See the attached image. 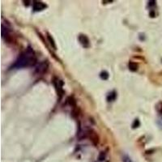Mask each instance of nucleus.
<instances>
[{
  "label": "nucleus",
  "instance_id": "obj_6",
  "mask_svg": "<svg viewBox=\"0 0 162 162\" xmlns=\"http://www.w3.org/2000/svg\"><path fill=\"white\" fill-rule=\"evenodd\" d=\"M79 41L83 47H85V48L89 47L90 41H89V39H88V37L86 35L80 34V35L79 36Z\"/></svg>",
  "mask_w": 162,
  "mask_h": 162
},
{
  "label": "nucleus",
  "instance_id": "obj_1",
  "mask_svg": "<svg viewBox=\"0 0 162 162\" xmlns=\"http://www.w3.org/2000/svg\"><path fill=\"white\" fill-rule=\"evenodd\" d=\"M37 59L35 55V52L32 48L28 47L24 50L20 55L18 57L16 61L12 66L11 68L13 69H19V68L33 67L37 63Z\"/></svg>",
  "mask_w": 162,
  "mask_h": 162
},
{
  "label": "nucleus",
  "instance_id": "obj_16",
  "mask_svg": "<svg viewBox=\"0 0 162 162\" xmlns=\"http://www.w3.org/2000/svg\"><path fill=\"white\" fill-rule=\"evenodd\" d=\"M122 160H123V162H132V160L128 157V156H124L123 159H122Z\"/></svg>",
  "mask_w": 162,
  "mask_h": 162
},
{
  "label": "nucleus",
  "instance_id": "obj_7",
  "mask_svg": "<svg viewBox=\"0 0 162 162\" xmlns=\"http://www.w3.org/2000/svg\"><path fill=\"white\" fill-rule=\"evenodd\" d=\"M117 97V93L115 91H113L111 92H110L109 94L107 96V101L108 102H111V101H114Z\"/></svg>",
  "mask_w": 162,
  "mask_h": 162
},
{
  "label": "nucleus",
  "instance_id": "obj_17",
  "mask_svg": "<svg viewBox=\"0 0 162 162\" xmlns=\"http://www.w3.org/2000/svg\"><path fill=\"white\" fill-rule=\"evenodd\" d=\"M148 5L149 6H154V5H156V1H149Z\"/></svg>",
  "mask_w": 162,
  "mask_h": 162
},
{
  "label": "nucleus",
  "instance_id": "obj_5",
  "mask_svg": "<svg viewBox=\"0 0 162 162\" xmlns=\"http://www.w3.org/2000/svg\"><path fill=\"white\" fill-rule=\"evenodd\" d=\"M46 7H47L46 4L39 1H34L33 4V9L34 12H41L45 8H46Z\"/></svg>",
  "mask_w": 162,
  "mask_h": 162
},
{
  "label": "nucleus",
  "instance_id": "obj_10",
  "mask_svg": "<svg viewBox=\"0 0 162 162\" xmlns=\"http://www.w3.org/2000/svg\"><path fill=\"white\" fill-rule=\"evenodd\" d=\"M47 39H48L49 42H50V46H52V48L55 49V50H57V46H56V44L55 42V40H53V38L52 37V36L50 33H47Z\"/></svg>",
  "mask_w": 162,
  "mask_h": 162
},
{
  "label": "nucleus",
  "instance_id": "obj_13",
  "mask_svg": "<svg viewBox=\"0 0 162 162\" xmlns=\"http://www.w3.org/2000/svg\"><path fill=\"white\" fill-rule=\"evenodd\" d=\"M140 125V122L139 119H135L133 122V124H132V127L135 129V128H137V127H139Z\"/></svg>",
  "mask_w": 162,
  "mask_h": 162
},
{
  "label": "nucleus",
  "instance_id": "obj_15",
  "mask_svg": "<svg viewBox=\"0 0 162 162\" xmlns=\"http://www.w3.org/2000/svg\"><path fill=\"white\" fill-rule=\"evenodd\" d=\"M105 155H106V153H105V152H102V153L99 156V160L100 161H103V160H104L105 158Z\"/></svg>",
  "mask_w": 162,
  "mask_h": 162
},
{
  "label": "nucleus",
  "instance_id": "obj_8",
  "mask_svg": "<svg viewBox=\"0 0 162 162\" xmlns=\"http://www.w3.org/2000/svg\"><path fill=\"white\" fill-rule=\"evenodd\" d=\"M67 103L68 105H69L70 106L73 107V108H75L76 107V101L75 100V98L73 97V96H69V97H67Z\"/></svg>",
  "mask_w": 162,
  "mask_h": 162
},
{
  "label": "nucleus",
  "instance_id": "obj_2",
  "mask_svg": "<svg viewBox=\"0 0 162 162\" xmlns=\"http://www.w3.org/2000/svg\"><path fill=\"white\" fill-rule=\"evenodd\" d=\"M53 85H55V87L56 88V91L58 92V96H59V99H61L63 94H64V91H63V88H62L63 82L61 80L58 79V78H55L53 80Z\"/></svg>",
  "mask_w": 162,
  "mask_h": 162
},
{
  "label": "nucleus",
  "instance_id": "obj_11",
  "mask_svg": "<svg viewBox=\"0 0 162 162\" xmlns=\"http://www.w3.org/2000/svg\"><path fill=\"white\" fill-rule=\"evenodd\" d=\"M71 114L72 116L74 117H76L80 115V109L78 108L77 106L75 107V108H73V110H72V113H71Z\"/></svg>",
  "mask_w": 162,
  "mask_h": 162
},
{
  "label": "nucleus",
  "instance_id": "obj_9",
  "mask_svg": "<svg viewBox=\"0 0 162 162\" xmlns=\"http://www.w3.org/2000/svg\"><path fill=\"white\" fill-rule=\"evenodd\" d=\"M128 67L131 71H136L139 68V65L138 63H136L135 62H130L128 64Z\"/></svg>",
  "mask_w": 162,
  "mask_h": 162
},
{
  "label": "nucleus",
  "instance_id": "obj_12",
  "mask_svg": "<svg viewBox=\"0 0 162 162\" xmlns=\"http://www.w3.org/2000/svg\"><path fill=\"white\" fill-rule=\"evenodd\" d=\"M100 76L102 80H108V78H109V73H108L107 71H102L101 74H100Z\"/></svg>",
  "mask_w": 162,
  "mask_h": 162
},
{
  "label": "nucleus",
  "instance_id": "obj_3",
  "mask_svg": "<svg viewBox=\"0 0 162 162\" xmlns=\"http://www.w3.org/2000/svg\"><path fill=\"white\" fill-rule=\"evenodd\" d=\"M86 135H87V137L88 139H90V141L92 142V143L94 144V145H97L98 144H99V141H100V139H99V135H97V133L96 132L94 131V130H92V129H91V130H88L87 132H86Z\"/></svg>",
  "mask_w": 162,
  "mask_h": 162
},
{
  "label": "nucleus",
  "instance_id": "obj_14",
  "mask_svg": "<svg viewBox=\"0 0 162 162\" xmlns=\"http://www.w3.org/2000/svg\"><path fill=\"white\" fill-rule=\"evenodd\" d=\"M156 110L159 112V114H162V101H160L157 105H156Z\"/></svg>",
  "mask_w": 162,
  "mask_h": 162
},
{
  "label": "nucleus",
  "instance_id": "obj_4",
  "mask_svg": "<svg viewBox=\"0 0 162 162\" xmlns=\"http://www.w3.org/2000/svg\"><path fill=\"white\" fill-rule=\"evenodd\" d=\"M49 67V63L47 61H44L42 62H41L37 67H36V73L37 74H44L48 69Z\"/></svg>",
  "mask_w": 162,
  "mask_h": 162
}]
</instances>
